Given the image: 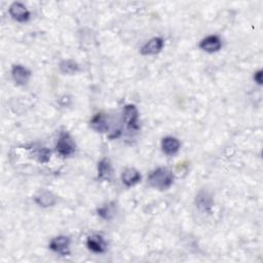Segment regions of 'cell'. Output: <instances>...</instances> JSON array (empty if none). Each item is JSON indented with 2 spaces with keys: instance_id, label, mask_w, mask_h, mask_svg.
I'll list each match as a JSON object with an SVG mask.
<instances>
[{
  "instance_id": "5",
  "label": "cell",
  "mask_w": 263,
  "mask_h": 263,
  "mask_svg": "<svg viewBox=\"0 0 263 263\" xmlns=\"http://www.w3.org/2000/svg\"><path fill=\"white\" fill-rule=\"evenodd\" d=\"M8 13L10 17L19 23H26L30 19V11L21 2H14L9 6Z\"/></svg>"
},
{
  "instance_id": "9",
  "label": "cell",
  "mask_w": 263,
  "mask_h": 263,
  "mask_svg": "<svg viewBox=\"0 0 263 263\" xmlns=\"http://www.w3.org/2000/svg\"><path fill=\"white\" fill-rule=\"evenodd\" d=\"M87 246L91 251V252L97 253V254L105 253L107 249V244L104 241V238L98 234L88 236L87 239Z\"/></svg>"
},
{
  "instance_id": "1",
  "label": "cell",
  "mask_w": 263,
  "mask_h": 263,
  "mask_svg": "<svg viewBox=\"0 0 263 263\" xmlns=\"http://www.w3.org/2000/svg\"><path fill=\"white\" fill-rule=\"evenodd\" d=\"M148 184L157 190H168L174 183V175L167 168H158L148 176Z\"/></svg>"
},
{
  "instance_id": "16",
  "label": "cell",
  "mask_w": 263,
  "mask_h": 263,
  "mask_svg": "<svg viewBox=\"0 0 263 263\" xmlns=\"http://www.w3.org/2000/svg\"><path fill=\"white\" fill-rule=\"evenodd\" d=\"M59 67L61 72L67 75H73L79 71V65L73 60H64Z\"/></svg>"
},
{
  "instance_id": "7",
  "label": "cell",
  "mask_w": 263,
  "mask_h": 263,
  "mask_svg": "<svg viewBox=\"0 0 263 263\" xmlns=\"http://www.w3.org/2000/svg\"><path fill=\"white\" fill-rule=\"evenodd\" d=\"M31 76V71L22 65H14L11 68V77L18 86H25L28 84Z\"/></svg>"
},
{
  "instance_id": "3",
  "label": "cell",
  "mask_w": 263,
  "mask_h": 263,
  "mask_svg": "<svg viewBox=\"0 0 263 263\" xmlns=\"http://www.w3.org/2000/svg\"><path fill=\"white\" fill-rule=\"evenodd\" d=\"M139 111L133 104L125 105L123 108V120L129 131H138L140 129L138 124Z\"/></svg>"
},
{
  "instance_id": "15",
  "label": "cell",
  "mask_w": 263,
  "mask_h": 263,
  "mask_svg": "<svg viewBox=\"0 0 263 263\" xmlns=\"http://www.w3.org/2000/svg\"><path fill=\"white\" fill-rule=\"evenodd\" d=\"M34 201H35V203L38 205H40V207L49 208V207H53V205L56 204L57 199L54 196V193L51 191H41L35 198H34Z\"/></svg>"
},
{
  "instance_id": "14",
  "label": "cell",
  "mask_w": 263,
  "mask_h": 263,
  "mask_svg": "<svg viewBox=\"0 0 263 263\" xmlns=\"http://www.w3.org/2000/svg\"><path fill=\"white\" fill-rule=\"evenodd\" d=\"M90 128L97 133H107L109 130L108 120L105 116H103L102 113H98L91 118L89 122Z\"/></svg>"
},
{
  "instance_id": "10",
  "label": "cell",
  "mask_w": 263,
  "mask_h": 263,
  "mask_svg": "<svg viewBox=\"0 0 263 263\" xmlns=\"http://www.w3.org/2000/svg\"><path fill=\"white\" fill-rule=\"evenodd\" d=\"M197 207L205 213H211L213 208V199L210 193L205 190H201L196 199Z\"/></svg>"
},
{
  "instance_id": "12",
  "label": "cell",
  "mask_w": 263,
  "mask_h": 263,
  "mask_svg": "<svg viewBox=\"0 0 263 263\" xmlns=\"http://www.w3.org/2000/svg\"><path fill=\"white\" fill-rule=\"evenodd\" d=\"M121 181L127 187L135 186L141 181V174L139 173V171H137L134 168H128L123 171Z\"/></svg>"
},
{
  "instance_id": "2",
  "label": "cell",
  "mask_w": 263,
  "mask_h": 263,
  "mask_svg": "<svg viewBox=\"0 0 263 263\" xmlns=\"http://www.w3.org/2000/svg\"><path fill=\"white\" fill-rule=\"evenodd\" d=\"M56 150L62 157H69L72 154H74L76 150V145L70 134L63 132L60 135L59 139L56 144Z\"/></svg>"
},
{
  "instance_id": "13",
  "label": "cell",
  "mask_w": 263,
  "mask_h": 263,
  "mask_svg": "<svg viewBox=\"0 0 263 263\" xmlns=\"http://www.w3.org/2000/svg\"><path fill=\"white\" fill-rule=\"evenodd\" d=\"M113 175V168L108 158H103L98 164V179L100 181H110Z\"/></svg>"
},
{
  "instance_id": "4",
  "label": "cell",
  "mask_w": 263,
  "mask_h": 263,
  "mask_svg": "<svg viewBox=\"0 0 263 263\" xmlns=\"http://www.w3.org/2000/svg\"><path fill=\"white\" fill-rule=\"evenodd\" d=\"M70 238L66 235H59L54 237L50 243V249L55 253H58L61 256L70 255Z\"/></svg>"
},
{
  "instance_id": "8",
  "label": "cell",
  "mask_w": 263,
  "mask_h": 263,
  "mask_svg": "<svg viewBox=\"0 0 263 263\" xmlns=\"http://www.w3.org/2000/svg\"><path fill=\"white\" fill-rule=\"evenodd\" d=\"M200 48L204 52H207L209 54L217 53L222 48V41L217 35H210L201 41Z\"/></svg>"
},
{
  "instance_id": "19",
  "label": "cell",
  "mask_w": 263,
  "mask_h": 263,
  "mask_svg": "<svg viewBox=\"0 0 263 263\" xmlns=\"http://www.w3.org/2000/svg\"><path fill=\"white\" fill-rule=\"evenodd\" d=\"M262 73H263L262 70H258V71L255 72V74H254V81H255L259 86L262 85V75H263Z\"/></svg>"
},
{
  "instance_id": "17",
  "label": "cell",
  "mask_w": 263,
  "mask_h": 263,
  "mask_svg": "<svg viewBox=\"0 0 263 263\" xmlns=\"http://www.w3.org/2000/svg\"><path fill=\"white\" fill-rule=\"evenodd\" d=\"M98 215L102 217L104 220H111L112 217L114 216V205H105L103 207L98 209Z\"/></svg>"
},
{
  "instance_id": "6",
  "label": "cell",
  "mask_w": 263,
  "mask_h": 263,
  "mask_svg": "<svg viewBox=\"0 0 263 263\" xmlns=\"http://www.w3.org/2000/svg\"><path fill=\"white\" fill-rule=\"evenodd\" d=\"M164 45H165V41L162 37H153L143 45L140 53L143 56L157 55L163 51Z\"/></svg>"
},
{
  "instance_id": "11",
  "label": "cell",
  "mask_w": 263,
  "mask_h": 263,
  "mask_svg": "<svg viewBox=\"0 0 263 263\" xmlns=\"http://www.w3.org/2000/svg\"><path fill=\"white\" fill-rule=\"evenodd\" d=\"M180 141L175 138V137H166L162 140V150L165 154L169 155V156H172L178 153V151L180 150Z\"/></svg>"
},
{
  "instance_id": "18",
  "label": "cell",
  "mask_w": 263,
  "mask_h": 263,
  "mask_svg": "<svg viewBox=\"0 0 263 263\" xmlns=\"http://www.w3.org/2000/svg\"><path fill=\"white\" fill-rule=\"evenodd\" d=\"M37 156H38V161L40 163L45 164L50 161L51 151L48 149V148H41V149H39V151L37 153Z\"/></svg>"
}]
</instances>
